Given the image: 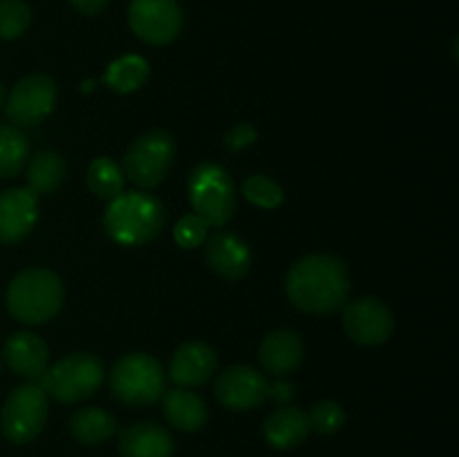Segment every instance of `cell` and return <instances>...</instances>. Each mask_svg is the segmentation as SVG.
<instances>
[{"instance_id": "1", "label": "cell", "mask_w": 459, "mask_h": 457, "mask_svg": "<svg viewBox=\"0 0 459 457\" xmlns=\"http://www.w3.org/2000/svg\"><path fill=\"white\" fill-rule=\"evenodd\" d=\"M285 289L300 312L318 316L339 312L350 296L348 264L330 254L305 255L287 273Z\"/></svg>"}, {"instance_id": "2", "label": "cell", "mask_w": 459, "mask_h": 457, "mask_svg": "<svg viewBox=\"0 0 459 457\" xmlns=\"http://www.w3.org/2000/svg\"><path fill=\"white\" fill-rule=\"evenodd\" d=\"M166 224L160 197L146 191L121 193L103 213V228L121 246H143L155 240Z\"/></svg>"}, {"instance_id": "3", "label": "cell", "mask_w": 459, "mask_h": 457, "mask_svg": "<svg viewBox=\"0 0 459 457\" xmlns=\"http://www.w3.org/2000/svg\"><path fill=\"white\" fill-rule=\"evenodd\" d=\"M7 309L25 325L48 323L61 312L63 282L49 269H25L7 287Z\"/></svg>"}, {"instance_id": "4", "label": "cell", "mask_w": 459, "mask_h": 457, "mask_svg": "<svg viewBox=\"0 0 459 457\" xmlns=\"http://www.w3.org/2000/svg\"><path fill=\"white\" fill-rule=\"evenodd\" d=\"M188 200L193 211L209 227H224L236 213V184L227 168L213 161H202L188 175Z\"/></svg>"}, {"instance_id": "5", "label": "cell", "mask_w": 459, "mask_h": 457, "mask_svg": "<svg viewBox=\"0 0 459 457\" xmlns=\"http://www.w3.org/2000/svg\"><path fill=\"white\" fill-rule=\"evenodd\" d=\"M166 390L161 363L146 352L121 357L110 370V392L128 406H151L160 401Z\"/></svg>"}, {"instance_id": "6", "label": "cell", "mask_w": 459, "mask_h": 457, "mask_svg": "<svg viewBox=\"0 0 459 457\" xmlns=\"http://www.w3.org/2000/svg\"><path fill=\"white\" fill-rule=\"evenodd\" d=\"M36 384L56 401L79 403L101 388L103 363L92 352H74L49 366Z\"/></svg>"}, {"instance_id": "7", "label": "cell", "mask_w": 459, "mask_h": 457, "mask_svg": "<svg viewBox=\"0 0 459 457\" xmlns=\"http://www.w3.org/2000/svg\"><path fill=\"white\" fill-rule=\"evenodd\" d=\"M175 164V139L166 130H148L130 143L124 157L126 179L142 191L155 188L169 177Z\"/></svg>"}, {"instance_id": "8", "label": "cell", "mask_w": 459, "mask_h": 457, "mask_svg": "<svg viewBox=\"0 0 459 457\" xmlns=\"http://www.w3.org/2000/svg\"><path fill=\"white\" fill-rule=\"evenodd\" d=\"M49 401L45 390L34 381L18 385L4 399L0 410V428L12 444H30L43 433L48 421Z\"/></svg>"}, {"instance_id": "9", "label": "cell", "mask_w": 459, "mask_h": 457, "mask_svg": "<svg viewBox=\"0 0 459 457\" xmlns=\"http://www.w3.org/2000/svg\"><path fill=\"white\" fill-rule=\"evenodd\" d=\"M56 106V83L48 74L22 76L9 92L4 112L16 128L39 125Z\"/></svg>"}, {"instance_id": "10", "label": "cell", "mask_w": 459, "mask_h": 457, "mask_svg": "<svg viewBox=\"0 0 459 457\" xmlns=\"http://www.w3.org/2000/svg\"><path fill=\"white\" fill-rule=\"evenodd\" d=\"M128 22L143 43L169 45L182 31L184 16L178 0H133Z\"/></svg>"}, {"instance_id": "11", "label": "cell", "mask_w": 459, "mask_h": 457, "mask_svg": "<svg viewBox=\"0 0 459 457\" xmlns=\"http://www.w3.org/2000/svg\"><path fill=\"white\" fill-rule=\"evenodd\" d=\"M213 394L224 408L236 412L255 410L269 397V381L251 366H231L215 379Z\"/></svg>"}, {"instance_id": "12", "label": "cell", "mask_w": 459, "mask_h": 457, "mask_svg": "<svg viewBox=\"0 0 459 457\" xmlns=\"http://www.w3.org/2000/svg\"><path fill=\"white\" fill-rule=\"evenodd\" d=\"M343 330L354 343L381 345L390 339L394 330V318L388 305L379 298L363 296L343 305Z\"/></svg>"}, {"instance_id": "13", "label": "cell", "mask_w": 459, "mask_h": 457, "mask_svg": "<svg viewBox=\"0 0 459 457\" xmlns=\"http://www.w3.org/2000/svg\"><path fill=\"white\" fill-rule=\"evenodd\" d=\"M39 220V195L31 188L0 193V245H16Z\"/></svg>"}, {"instance_id": "14", "label": "cell", "mask_w": 459, "mask_h": 457, "mask_svg": "<svg viewBox=\"0 0 459 457\" xmlns=\"http://www.w3.org/2000/svg\"><path fill=\"white\" fill-rule=\"evenodd\" d=\"M206 264L224 280H240L251 269L249 245L231 231H215L204 240Z\"/></svg>"}, {"instance_id": "15", "label": "cell", "mask_w": 459, "mask_h": 457, "mask_svg": "<svg viewBox=\"0 0 459 457\" xmlns=\"http://www.w3.org/2000/svg\"><path fill=\"white\" fill-rule=\"evenodd\" d=\"M218 370V354L211 345L191 341L175 349L169 366V376L179 388H197L204 385Z\"/></svg>"}, {"instance_id": "16", "label": "cell", "mask_w": 459, "mask_h": 457, "mask_svg": "<svg viewBox=\"0 0 459 457\" xmlns=\"http://www.w3.org/2000/svg\"><path fill=\"white\" fill-rule=\"evenodd\" d=\"M305 357L303 339L299 336V332L287 330V327H281V330L269 332L263 339L258 349L260 366L273 376H290L294 375L300 367Z\"/></svg>"}, {"instance_id": "17", "label": "cell", "mask_w": 459, "mask_h": 457, "mask_svg": "<svg viewBox=\"0 0 459 457\" xmlns=\"http://www.w3.org/2000/svg\"><path fill=\"white\" fill-rule=\"evenodd\" d=\"M4 361L12 372L36 384L49 367V348L40 336L31 332H16L4 343Z\"/></svg>"}, {"instance_id": "18", "label": "cell", "mask_w": 459, "mask_h": 457, "mask_svg": "<svg viewBox=\"0 0 459 457\" xmlns=\"http://www.w3.org/2000/svg\"><path fill=\"white\" fill-rule=\"evenodd\" d=\"M121 457H173L175 439L164 426L142 421L121 430L119 435Z\"/></svg>"}, {"instance_id": "19", "label": "cell", "mask_w": 459, "mask_h": 457, "mask_svg": "<svg viewBox=\"0 0 459 457\" xmlns=\"http://www.w3.org/2000/svg\"><path fill=\"white\" fill-rule=\"evenodd\" d=\"M263 435L267 444L276 451H291L300 446L305 437L309 435L307 412H303L296 406H278L264 419Z\"/></svg>"}, {"instance_id": "20", "label": "cell", "mask_w": 459, "mask_h": 457, "mask_svg": "<svg viewBox=\"0 0 459 457\" xmlns=\"http://www.w3.org/2000/svg\"><path fill=\"white\" fill-rule=\"evenodd\" d=\"M164 399V415L175 430L182 433H197L209 421V408L202 401L200 394L191 388H170L161 394Z\"/></svg>"}, {"instance_id": "21", "label": "cell", "mask_w": 459, "mask_h": 457, "mask_svg": "<svg viewBox=\"0 0 459 457\" xmlns=\"http://www.w3.org/2000/svg\"><path fill=\"white\" fill-rule=\"evenodd\" d=\"M119 424L110 412L101 408H81L70 417V433L72 437L85 446H97V444L108 442L115 437Z\"/></svg>"}, {"instance_id": "22", "label": "cell", "mask_w": 459, "mask_h": 457, "mask_svg": "<svg viewBox=\"0 0 459 457\" xmlns=\"http://www.w3.org/2000/svg\"><path fill=\"white\" fill-rule=\"evenodd\" d=\"M65 170V161H63L58 152L40 151L25 166L27 188H31L36 195H49V193H54L63 184Z\"/></svg>"}, {"instance_id": "23", "label": "cell", "mask_w": 459, "mask_h": 457, "mask_svg": "<svg viewBox=\"0 0 459 457\" xmlns=\"http://www.w3.org/2000/svg\"><path fill=\"white\" fill-rule=\"evenodd\" d=\"M148 74H151V65H148L146 58L139 56V54H126V56L115 58V61L108 65L103 83H106L112 92L128 94L142 88V85L146 83Z\"/></svg>"}, {"instance_id": "24", "label": "cell", "mask_w": 459, "mask_h": 457, "mask_svg": "<svg viewBox=\"0 0 459 457\" xmlns=\"http://www.w3.org/2000/svg\"><path fill=\"white\" fill-rule=\"evenodd\" d=\"M30 161V142L16 125H0V177H16Z\"/></svg>"}, {"instance_id": "25", "label": "cell", "mask_w": 459, "mask_h": 457, "mask_svg": "<svg viewBox=\"0 0 459 457\" xmlns=\"http://www.w3.org/2000/svg\"><path fill=\"white\" fill-rule=\"evenodd\" d=\"M124 168L110 157H97L88 168V186L101 200L112 202L124 193Z\"/></svg>"}, {"instance_id": "26", "label": "cell", "mask_w": 459, "mask_h": 457, "mask_svg": "<svg viewBox=\"0 0 459 457\" xmlns=\"http://www.w3.org/2000/svg\"><path fill=\"white\" fill-rule=\"evenodd\" d=\"M242 193H245V197L251 204L267 211L278 209L282 200H285V191H282L281 184L273 182L267 175H251V177H247L245 184H242Z\"/></svg>"}, {"instance_id": "27", "label": "cell", "mask_w": 459, "mask_h": 457, "mask_svg": "<svg viewBox=\"0 0 459 457\" xmlns=\"http://www.w3.org/2000/svg\"><path fill=\"white\" fill-rule=\"evenodd\" d=\"M31 25V9L25 0H0V40H13Z\"/></svg>"}, {"instance_id": "28", "label": "cell", "mask_w": 459, "mask_h": 457, "mask_svg": "<svg viewBox=\"0 0 459 457\" xmlns=\"http://www.w3.org/2000/svg\"><path fill=\"white\" fill-rule=\"evenodd\" d=\"M345 410L341 408V403L332 401V399H325V401L314 403L312 410L307 412L309 430H316L318 435H334L339 433L345 426Z\"/></svg>"}, {"instance_id": "29", "label": "cell", "mask_w": 459, "mask_h": 457, "mask_svg": "<svg viewBox=\"0 0 459 457\" xmlns=\"http://www.w3.org/2000/svg\"><path fill=\"white\" fill-rule=\"evenodd\" d=\"M173 236L175 242H178L182 249H195V246L204 245L206 236H209V224L195 213L184 215V218L175 224Z\"/></svg>"}, {"instance_id": "30", "label": "cell", "mask_w": 459, "mask_h": 457, "mask_svg": "<svg viewBox=\"0 0 459 457\" xmlns=\"http://www.w3.org/2000/svg\"><path fill=\"white\" fill-rule=\"evenodd\" d=\"M255 139H258V130L251 124H247V121H242V124L233 125V128L224 134V146H227L229 151L238 152L249 148Z\"/></svg>"}, {"instance_id": "31", "label": "cell", "mask_w": 459, "mask_h": 457, "mask_svg": "<svg viewBox=\"0 0 459 457\" xmlns=\"http://www.w3.org/2000/svg\"><path fill=\"white\" fill-rule=\"evenodd\" d=\"M296 397V385L291 381H287L285 376H281L278 381L269 384V397L278 406H290Z\"/></svg>"}, {"instance_id": "32", "label": "cell", "mask_w": 459, "mask_h": 457, "mask_svg": "<svg viewBox=\"0 0 459 457\" xmlns=\"http://www.w3.org/2000/svg\"><path fill=\"white\" fill-rule=\"evenodd\" d=\"M108 3L110 0H70L72 7L83 13V16H97L108 7Z\"/></svg>"}, {"instance_id": "33", "label": "cell", "mask_w": 459, "mask_h": 457, "mask_svg": "<svg viewBox=\"0 0 459 457\" xmlns=\"http://www.w3.org/2000/svg\"><path fill=\"white\" fill-rule=\"evenodd\" d=\"M3 99H4V88H3V83H0V103H3Z\"/></svg>"}]
</instances>
